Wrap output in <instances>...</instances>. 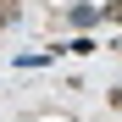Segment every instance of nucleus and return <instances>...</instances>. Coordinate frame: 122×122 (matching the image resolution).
Here are the masks:
<instances>
[{
    "mask_svg": "<svg viewBox=\"0 0 122 122\" xmlns=\"http://www.w3.org/2000/svg\"><path fill=\"white\" fill-rule=\"evenodd\" d=\"M106 17H111V22H122V0H111V11H106Z\"/></svg>",
    "mask_w": 122,
    "mask_h": 122,
    "instance_id": "obj_2",
    "label": "nucleus"
},
{
    "mask_svg": "<svg viewBox=\"0 0 122 122\" xmlns=\"http://www.w3.org/2000/svg\"><path fill=\"white\" fill-rule=\"evenodd\" d=\"M111 106H117V111H122V89H111Z\"/></svg>",
    "mask_w": 122,
    "mask_h": 122,
    "instance_id": "obj_3",
    "label": "nucleus"
},
{
    "mask_svg": "<svg viewBox=\"0 0 122 122\" xmlns=\"http://www.w3.org/2000/svg\"><path fill=\"white\" fill-rule=\"evenodd\" d=\"M67 17H72V22H78V28H89V22H94V17H100V6H67Z\"/></svg>",
    "mask_w": 122,
    "mask_h": 122,
    "instance_id": "obj_1",
    "label": "nucleus"
}]
</instances>
